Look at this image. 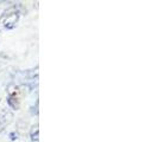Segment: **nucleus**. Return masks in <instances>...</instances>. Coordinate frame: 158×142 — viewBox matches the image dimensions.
I'll return each mask as SVG.
<instances>
[{
  "instance_id": "f257e3e1",
  "label": "nucleus",
  "mask_w": 158,
  "mask_h": 142,
  "mask_svg": "<svg viewBox=\"0 0 158 142\" xmlns=\"http://www.w3.org/2000/svg\"><path fill=\"white\" fill-rule=\"evenodd\" d=\"M19 20V12L16 11V7H11L7 13H5V17L2 19V24L5 29L12 30L17 26V23Z\"/></svg>"
},
{
  "instance_id": "f03ea898",
  "label": "nucleus",
  "mask_w": 158,
  "mask_h": 142,
  "mask_svg": "<svg viewBox=\"0 0 158 142\" xmlns=\"http://www.w3.org/2000/svg\"><path fill=\"white\" fill-rule=\"evenodd\" d=\"M13 120V114L8 110H2L0 112V130L5 129L6 127L12 122Z\"/></svg>"
},
{
  "instance_id": "7ed1b4c3",
  "label": "nucleus",
  "mask_w": 158,
  "mask_h": 142,
  "mask_svg": "<svg viewBox=\"0 0 158 142\" xmlns=\"http://www.w3.org/2000/svg\"><path fill=\"white\" fill-rule=\"evenodd\" d=\"M7 103L8 105L12 108V109H18L19 108V98L16 94H10L7 98Z\"/></svg>"
},
{
  "instance_id": "20e7f679",
  "label": "nucleus",
  "mask_w": 158,
  "mask_h": 142,
  "mask_svg": "<svg viewBox=\"0 0 158 142\" xmlns=\"http://www.w3.org/2000/svg\"><path fill=\"white\" fill-rule=\"evenodd\" d=\"M40 129H38V124H36V126H32L31 130H30V137H31V140L33 142H38L40 140Z\"/></svg>"
}]
</instances>
